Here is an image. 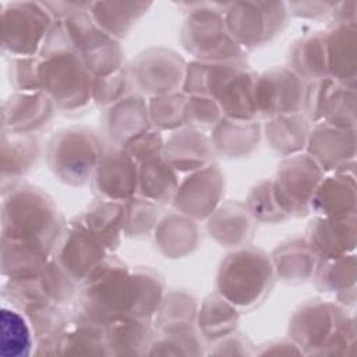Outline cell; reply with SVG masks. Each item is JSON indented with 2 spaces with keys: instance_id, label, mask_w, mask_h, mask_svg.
<instances>
[{
  "instance_id": "cell-1",
  "label": "cell",
  "mask_w": 357,
  "mask_h": 357,
  "mask_svg": "<svg viewBox=\"0 0 357 357\" xmlns=\"http://www.w3.org/2000/svg\"><path fill=\"white\" fill-rule=\"evenodd\" d=\"M57 231V212L42 191L21 185L3 195L1 240L49 251Z\"/></svg>"
},
{
  "instance_id": "cell-2",
  "label": "cell",
  "mask_w": 357,
  "mask_h": 357,
  "mask_svg": "<svg viewBox=\"0 0 357 357\" xmlns=\"http://www.w3.org/2000/svg\"><path fill=\"white\" fill-rule=\"evenodd\" d=\"M39 91L63 109H77L91 96V73L84 61L68 50L45 53L39 59Z\"/></svg>"
},
{
  "instance_id": "cell-3",
  "label": "cell",
  "mask_w": 357,
  "mask_h": 357,
  "mask_svg": "<svg viewBox=\"0 0 357 357\" xmlns=\"http://www.w3.org/2000/svg\"><path fill=\"white\" fill-rule=\"evenodd\" d=\"M272 280L269 259L257 250H243L230 255L218 276V289L226 301L250 307L259 301Z\"/></svg>"
},
{
  "instance_id": "cell-4",
  "label": "cell",
  "mask_w": 357,
  "mask_h": 357,
  "mask_svg": "<svg viewBox=\"0 0 357 357\" xmlns=\"http://www.w3.org/2000/svg\"><path fill=\"white\" fill-rule=\"evenodd\" d=\"M50 28L52 18L45 3L1 4V49L10 57H33L43 47Z\"/></svg>"
},
{
  "instance_id": "cell-5",
  "label": "cell",
  "mask_w": 357,
  "mask_h": 357,
  "mask_svg": "<svg viewBox=\"0 0 357 357\" xmlns=\"http://www.w3.org/2000/svg\"><path fill=\"white\" fill-rule=\"evenodd\" d=\"M99 145L84 130H67L50 144L49 163L54 173L70 184L84 183L99 163Z\"/></svg>"
},
{
  "instance_id": "cell-6",
  "label": "cell",
  "mask_w": 357,
  "mask_h": 357,
  "mask_svg": "<svg viewBox=\"0 0 357 357\" xmlns=\"http://www.w3.org/2000/svg\"><path fill=\"white\" fill-rule=\"evenodd\" d=\"M187 47L204 59H236L238 45L229 35L219 10H195L184 26Z\"/></svg>"
},
{
  "instance_id": "cell-7",
  "label": "cell",
  "mask_w": 357,
  "mask_h": 357,
  "mask_svg": "<svg viewBox=\"0 0 357 357\" xmlns=\"http://www.w3.org/2000/svg\"><path fill=\"white\" fill-rule=\"evenodd\" d=\"M282 3H236L226 14V29L237 45H257L272 35L284 18Z\"/></svg>"
},
{
  "instance_id": "cell-8",
  "label": "cell",
  "mask_w": 357,
  "mask_h": 357,
  "mask_svg": "<svg viewBox=\"0 0 357 357\" xmlns=\"http://www.w3.org/2000/svg\"><path fill=\"white\" fill-rule=\"evenodd\" d=\"M52 113V100L42 92H14L1 105V130L31 134L45 124Z\"/></svg>"
},
{
  "instance_id": "cell-9",
  "label": "cell",
  "mask_w": 357,
  "mask_h": 357,
  "mask_svg": "<svg viewBox=\"0 0 357 357\" xmlns=\"http://www.w3.org/2000/svg\"><path fill=\"white\" fill-rule=\"evenodd\" d=\"M318 172L307 158H293L282 165L278 183L272 190L283 212H298L308 201Z\"/></svg>"
},
{
  "instance_id": "cell-10",
  "label": "cell",
  "mask_w": 357,
  "mask_h": 357,
  "mask_svg": "<svg viewBox=\"0 0 357 357\" xmlns=\"http://www.w3.org/2000/svg\"><path fill=\"white\" fill-rule=\"evenodd\" d=\"M300 84L289 71H271L257 81V112L264 116H283L294 113L300 106Z\"/></svg>"
},
{
  "instance_id": "cell-11",
  "label": "cell",
  "mask_w": 357,
  "mask_h": 357,
  "mask_svg": "<svg viewBox=\"0 0 357 357\" xmlns=\"http://www.w3.org/2000/svg\"><path fill=\"white\" fill-rule=\"evenodd\" d=\"M102 257V244L81 225H74L67 231L59 251L60 268L75 279L89 275L99 265Z\"/></svg>"
},
{
  "instance_id": "cell-12",
  "label": "cell",
  "mask_w": 357,
  "mask_h": 357,
  "mask_svg": "<svg viewBox=\"0 0 357 357\" xmlns=\"http://www.w3.org/2000/svg\"><path fill=\"white\" fill-rule=\"evenodd\" d=\"M220 191V173L216 169L208 167L183 183L174 192V205L185 215L204 218L216 205Z\"/></svg>"
},
{
  "instance_id": "cell-13",
  "label": "cell",
  "mask_w": 357,
  "mask_h": 357,
  "mask_svg": "<svg viewBox=\"0 0 357 357\" xmlns=\"http://www.w3.org/2000/svg\"><path fill=\"white\" fill-rule=\"evenodd\" d=\"M38 155V144L31 134L1 130V195L17 187V181L31 169Z\"/></svg>"
},
{
  "instance_id": "cell-14",
  "label": "cell",
  "mask_w": 357,
  "mask_h": 357,
  "mask_svg": "<svg viewBox=\"0 0 357 357\" xmlns=\"http://www.w3.org/2000/svg\"><path fill=\"white\" fill-rule=\"evenodd\" d=\"M138 181V173L134 160L121 152H113L103 156L95 169L96 190L112 199L130 197Z\"/></svg>"
},
{
  "instance_id": "cell-15",
  "label": "cell",
  "mask_w": 357,
  "mask_h": 357,
  "mask_svg": "<svg viewBox=\"0 0 357 357\" xmlns=\"http://www.w3.org/2000/svg\"><path fill=\"white\" fill-rule=\"evenodd\" d=\"M135 78L139 85L151 92H169L183 79L181 61L167 52H153L138 60Z\"/></svg>"
},
{
  "instance_id": "cell-16",
  "label": "cell",
  "mask_w": 357,
  "mask_h": 357,
  "mask_svg": "<svg viewBox=\"0 0 357 357\" xmlns=\"http://www.w3.org/2000/svg\"><path fill=\"white\" fill-rule=\"evenodd\" d=\"M257 81L251 73L240 68L226 79L215 93L219 107L231 119L250 120L257 112Z\"/></svg>"
},
{
  "instance_id": "cell-17",
  "label": "cell",
  "mask_w": 357,
  "mask_h": 357,
  "mask_svg": "<svg viewBox=\"0 0 357 357\" xmlns=\"http://www.w3.org/2000/svg\"><path fill=\"white\" fill-rule=\"evenodd\" d=\"M0 353L3 357H26L32 353L35 335L24 312L4 304L0 311Z\"/></svg>"
},
{
  "instance_id": "cell-18",
  "label": "cell",
  "mask_w": 357,
  "mask_h": 357,
  "mask_svg": "<svg viewBox=\"0 0 357 357\" xmlns=\"http://www.w3.org/2000/svg\"><path fill=\"white\" fill-rule=\"evenodd\" d=\"M208 158L209 145L206 138L191 130L174 135L166 146L167 163L176 169H198Z\"/></svg>"
},
{
  "instance_id": "cell-19",
  "label": "cell",
  "mask_w": 357,
  "mask_h": 357,
  "mask_svg": "<svg viewBox=\"0 0 357 357\" xmlns=\"http://www.w3.org/2000/svg\"><path fill=\"white\" fill-rule=\"evenodd\" d=\"M146 127V109L139 99H126L110 110L109 128L116 139L134 141L144 134Z\"/></svg>"
},
{
  "instance_id": "cell-20",
  "label": "cell",
  "mask_w": 357,
  "mask_h": 357,
  "mask_svg": "<svg viewBox=\"0 0 357 357\" xmlns=\"http://www.w3.org/2000/svg\"><path fill=\"white\" fill-rule=\"evenodd\" d=\"M138 181L142 192L156 201H165L174 194L177 178L169 163L158 156L142 162L138 173Z\"/></svg>"
},
{
  "instance_id": "cell-21",
  "label": "cell",
  "mask_w": 357,
  "mask_h": 357,
  "mask_svg": "<svg viewBox=\"0 0 357 357\" xmlns=\"http://www.w3.org/2000/svg\"><path fill=\"white\" fill-rule=\"evenodd\" d=\"M92 18L96 25L109 35H123L127 32L130 24L138 18L149 4H92Z\"/></svg>"
},
{
  "instance_id": "cell-22",
  "label": "cell",
  "mask_w": 357,
  "mask_h": 357,
  "mask_svg": "<svg viewBox=\"0 0 357 357\" xmlns=\"http://www.w3.org/2000/svg\"><path fill=\"white\" fill-rule=\"evenodd\" d=\"M222 121L216 127L213 141L219 151L226 155H240L250 151L258 139V127L245 121Z\"/></svg>"
},
{
  "instance_id": "cell-23",
  "label": "cell",
  "mask_w": 357,
  "mask_h": 357,
  "mask_svg": "<svg viewBox=\"0 0 357 357\" xmlns=\"http://www.w3.org/2000/svg\"><path fill=\"white\" fill-rule=\"evenodd\" d=\"M124 211L116 204H102L91 211L86 218V230L100 244H117L119 230L123 222Z\"/></svg>"
},
{
  "instance_id": "cell-24",
  "label": "cell",
  "mask_w": 357,
  "mask_h": 357,
  "mask_svg": "<svg viewBox=\"0 0 357 357\" xmlns=\"http://www.w3.org/2000/svg\"><path fill=\"white\" fill-rule=\"evenodd\" d=\"M211 233L223 244H237L250 231V219L238 206H226L211 220Z\"/></svg>"
},
{
  "instance_id": "cell-25",
  "label": "cell",
  "mask_w": 357,
  "mask_h": 357,
  "mask_svg": "<svg viewBox=\"0 0 357 357\" xmlns=\"http://www.w3.org/2000/svg\"><path fill=\"white\" fill-rule=\"evenodd\" d=\"M236 311L222 298L208 300L201 311L199 325L209 337H218L229 333L236 324Z\"/></svg>"
},
{
  "instance_id": "cell-26",
  "label": "cell",
  "mask_w": 357,
  "mask_h": 357,
  "mask_svg": "<svg viewBox=\"0 0 357 357\" xmlns=\"http://www.w3.org/2000/svg\"><path fill=\"white\" fill-rule=\"evenodd\" d=\"M178 220H180L178 218H170L169 220L160 225L156 233L159 245L169 255L185 254L191 248V245H194V241H195V234H197L195 230L183 234L184 231L194 227L191 222H187L183 219L178 229Z\"/></svg>"
},
{
  "instance_id": "cell-27",
  "label": "cell",
  "mask_w": 357,
  "mask_h": 357,
  "mask_svg": "<svg viewBox=\"0 0 357 357\" xmlns=\"http://www.w3.org/2000/svg\"><path fill=\"white\" fill-rule=\"evenodd\" d=\"M266 132L275 148L282 152H293L300 149L305 138V126L297 117H279L268 126Z\"/></svg>"
},
{
  "instance_id": "cell-28",
  "label": "cell",
  "mask_w": 357,
  "mask_h": 357,
  "mask_svg": "<svg viewBox=\"0 0 357 357\" xmlns=\"http://www.w3.org/2000/svg\"><path fill=\"white\" fill-rule=\"evenodd\" d=\"M275 265L280 276L286 279H304L311 269L310 255L301 244H290L278 250L275 254Z\"/></svg>"
},
{
  "instance_id": "cell-29",
  "label": "cell",
  "mask_w": 357,
  "mask_h": 357,
  "mask_svg": "<svg viewBox=\"0 0 357 357\" xmlns=\"http://www.w3.org/2000/svg\"><path fill=\"white\" fill-rule=\"evenodd\" d=\"M39 59L36 57H13L8 61V82L17 92L39 91Z\"/></svg>"
},
{
  "instance_id": "cell-30",
  "label": "cell",
  "mask_w": 357,
  "mask_h": 357,
  "mask_svg": "<svg viewBox=\"0 0 357 357\" xmlns=\"http://www.w3.org/2000/svg\"><path fill=\"white\" fill-rule=\"evenodd\" d=\"M187 102L178 95H163L151 103V116L156 124L170 128L181 124L185 117Z\"/></svg>"
},
{
  "instance_id": "cell-31",
  "label": "cell",
  "mask_w": 357,
  "mask_h": 357,
  "mask_svg": "<svg viewBox=\"0 0 357 357\" xmlns=\"http://www.w3.org/2000/svg\"><path fill=\"white\" fill-rule=\"evenodd\" d=\"M251 213L262 220H280L284 216L282 208L275 204L272 187L265 183L255 188L250 195Z\"/></svg>"
},
{
  "instance_id": "cell-32",
  "label": "cell",
  "mask_w": 357,
  "mask_h": 357,
  "mask_svg": "<svg viewBox=\"0 0 357 357\" xmlns=\"http://www.w3.org/2000/svg\"><path fill=\"white\" fill-rule=\"evenodd\" d=\"M185 116L197 124H213L219 119V105L206 96H195L187 103Z\"/></svg>"
},
{
  "instance_id": "cell-33",
  "label": "cell",
  "mask_w": 357,
  "mask_h": 357,
  "mask_svg": "<svg viewBox=\"0 0 357 357\" xmlns=\"http://www.w3.org/2000/svg\"><path fill=\"white\" fill-rule=\"evenodd\" d=\"M162 149V141L159 138V135H156L155 132L148 134L146 137H138L134 141L130 142L128 148H127V155L132 159V160H149L152 158H155Z\"/></svg>"
}]
</instances>
